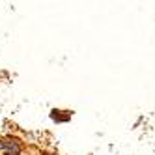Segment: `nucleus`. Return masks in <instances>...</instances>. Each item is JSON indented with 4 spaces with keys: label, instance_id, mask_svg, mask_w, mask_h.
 Returning <instances> with one entry per match:
<instances>
[{
    "label": "nucleus",
    "instance_id": "f257e3e1",
    "mask_svg": "<svg viewBox=\"0 0 155 155\" xmlns=\"http://www.w3.org/2000/svg\"><path fill=\"white\" fill-rule=\"evenodd\" d=\"M8 153H13V155H19V146L17 144H12V146H6Z\"/></svg>",
    "mask_w": 155,
    "mask_h": 155
}]
</instances>
